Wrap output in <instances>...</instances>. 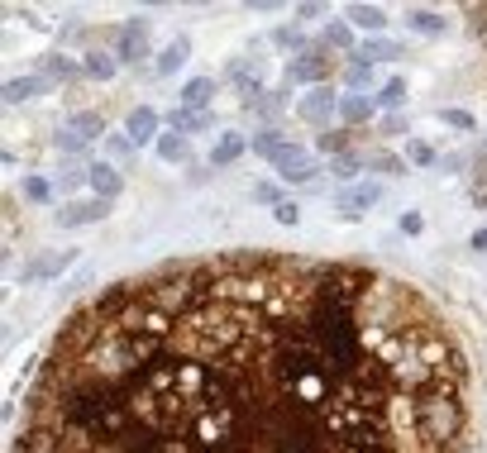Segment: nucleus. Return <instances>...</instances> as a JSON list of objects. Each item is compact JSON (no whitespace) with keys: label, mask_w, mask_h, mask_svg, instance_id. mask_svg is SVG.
I'll use <instances>...</instances> for the list:
<instances>
[{"label":"nucleus","mask_w":487,"mask_h":453,"mask_svg":"<svg viewBox=\"0 0 487 453\" xmlns=\"http://www.w3.org/2000/svg\"><path fill=\"white\" fill-rule=\"evenodd\" d=\"M407 158H397V153H378V158H368V172H388V177H407Z\"/></svg>","instance_id":"obj_34"},{"label":"nucleus","mask_w":487,"mask_h":453,"mask_svg":"<svg viewBox=\"0 0 487 453\" xmlns=\"http://www.w3.org/2000/svg\"><path fill=\"white\" fill-rule=\"evenodd\" d=\"M363 167H368V158H363L359 148H354V153H344V158H330V167H325V172H334L340 181H354V177L363 172Z\"/></svg>","instance_id":"obj_30"},{"label":"nucleus","mask_w":487,"mask_h":453,"mask_svg":"<svg viewBox=\"0 0 487 453\" xmlns=\"http://www.w3.org/2000/svg\"><path fill=\"white\" fill-rule=\"evenodd\" d=\"M344 87L354 91V96H363V87H368V62H349L344 67Z\"/></svg>","instance_id":"obj_38"},{"label":"nucleus","mask_w":487,"mask_h":453,"mask_svg":"<svg viewBox=\"0 0 487 453\" xmlns=\"http://www.w3.org/2000/svg\"><path fill=\"white\" fill-rule=\"evenodd\" d=\"M407 58V43H397V39H388V33H378V39H363L359 43V53H349V62H401Z\"/></svg>","instance_id":"obj_10"},{"label":"nucleus","mask_w":487,"mask_h":453,"mask_svg":"<svg viewBox=\"0 0 487 453\" xmlns=\"http://www.w3.org/2000/svg\"><path fill=\"white\" fill-rule=\"evenodd\" d=\"M373 96H354V91H344V100H340V120H344V129H359V125H368L373 120Z\"/></svg>","instance_id":"obj_16"},{"label":"nucleus","mask_w":487,"mask_h":453,"mask_svg":"<svg viewBox=\"0 0 487 453\" xmlns=\"http://www.w3.org/2000/svg\"><path fill=\"white\" fill-rule=\"evenodd\" d=\"M407 162H411V167H435V162H440V153H435V143L411 139V143H407Z\"/></svg>","instance_id":"obj_35"},{"label":"nucleus","mask_w":487,"mask_h":453,"mask_svg":"<svg viewBox=\"0 0 487 453\" xmlns=\"http://www.w3.org/2000/svg\"><path fill=\"white\" fill-rule=\"evenodd\" d=\"M48 87H53V81L43 72H24V77H10L5 87H0V100H5V106H29V100L48 96Z\"/></svg>","instance_id":"obj_8"},{"label":"nucleus","mask_w":487,"mask_h":453,"mask_svg":"<svg viewBox=\"0 0 487 453\" xmlns=\"http://www.w3.org/2000/svg\"><path fill=\"white\" fill-rule=\"evenodd\" d=\"M211 172H215V167L206 162V167H187V177L196 181V187H201V181H211Z\"/></svg>","instance_id":"obj_44"},{"label":"nucleus","mask_w":487,"mask_h":453,"mask_svg":"<svg viewBox=\"0 0 487 453\" xmlns=\"http://www.w3.org/2000/svg\"><path fill=\"white\" fill-rule=\"evenodd\" d=\"M115 200H100V196H72L58 206V225L62 229H81V225H100L110 215Z\"/></svg>","instance_id":"obj_4"},{"label":"nucleus","mask_w":487,"mask_h":453,"mask_svg":"<svg viewBox=\"0 0 487 453\" xmlns=\"http://www.w3.org/2000/svg\"><path fill=\"white\" fill-rule=\"evenodd\" d=\"M254 200H258V206H287V196H282V187H277V181H258V187H254Z\"/></svg>","instance_id":"obj_37"},{"label":"nucleus","mask_w":487,"mask_h":453,"mask_svg":"<svg viewBox=\"0 0 487 453\" xmlns=\"http://www.w3.org/2000/svg\"><path fill=\"white\" fill-rule=\"evenodd\" d=\"M163 115L154 110V106H134L129 110V120H125V134L134 139V148H144V143H158L163 139Z\"/></svg>","instance_id":"obj_9"},{"label":"nucleus","mask_w":487,"mask_h":453,"mask_svg":"<svg viewBox=\"0 0 487 453\" xmlns=\"http://www.w3.org/2000/svg\"><path fill=\"white\" fill-rule=\"evenodd\" d=\"M58 181H62L67 191H77V187H91V167H87V162H72V158H67V162L58 167Z\"/></svg>","instance_id":"obj_31"},{"label":"nucleus","mask_w":487,"mask_h":453,"mask_svg":"<svg viewBox=\"0 0 487 453\" xmlns=\"http://www.w3.org/2000/svg\"><path fill=\"white\" fill-rule=\"evenodd\" d=\"M421 229H426V220H421L416 210H407V215H401V234H421Z\"/></svg>","instance_id":"obj_43"},{"label":"nucleus","mask_w":487,"mask_h":453,"mask_svg":"<svg viewBox=\"0 0 487 453\" xmlns=\"http://www.w3.org/2000/svg\"><path fill=\"white\" fill-rule=\"evenodd\" d=\"M215 91H220V81H215V77H192L187 87L177 91V96H182V110H192V115H211Z\"/></svg>","instance_id":"obj_11"},{"label":"nucleus","mask_w":487,"mask_h":453,"mask_svg":"<svg viewBox=\"0 0 487 453\" xmlns=\"http://www.w3.org/2000/svg\"><path fill=\"white\" fill-rule=\"evenodd\" d=\"M378 134H382V139H401V134H407V115H382Z\"/></svg>","instance_id":"obj_40"},{"label":"nucleus","mask_w":487,"mask_h":453,"mask_svg":"<svg viewBox=\"0 0 487 453\" xmlns=\"http://www.w3.org/2000/svg\"><path fill=\"white\" fill-rule=\"evenodd\" d=\"M33 72H43L48 81H77V77H87V67H81L77 58H67V53H43Z\"/></svg>","instance_id":"obj_13"},{"label":"nucleus","mask_w":487,"mask_h":453,"mask_svg":"<svg viewBox=\"0 0 487 453\" xmlns=\"http://www.w3.org/2000/svg\"><path fill=\"white\" fill-rule=\"evenodd\" d=\"M81 67H87L91 81H110L115 67H120V58H115V48H91V53L81 58Z\"/></svg>","instance_id":"obj_24"},{"label":"nucleus","mask_w":487,"mask_h":453,"mask_svg":"<svg viewBox=\"0 0 487 453\" xmlns=\"http://www.w3.org/2000/svg\"><path fill=\"white\" fill-rule=\"evenodd\" d=\"M273 215H277V225H287V229H292V225H301V206H296V200H287V206H277Z\"/></svg>","instance_id":"obj_42"},{"label":"nucleus","mask_w":487,"mask_h":453,"mask_svg":"<svg viewBox=\"0 0 487 453\" xmlns=\"http://www.w3.org/2000/svg\"><path fill=\"white\" fill-rule=\"evenodd\" d=\"M187 58H192V39H187V33H177V39L158 53L154 77H173V72H182V62H187Z\"/></svg>","instance_id":"obj_15"},{"label":"nucleus","mask_w":487,"mask_h":453,"mask_svg":"<svg viewBox=\"0 0 487 453\" xmlns=\"http://www.w3.org/2000/svg\"><path fill=\"white\" fill-rule=\"evenodd\" d=\"M344 20H354L359 29H368V39H378L388 29V10L382 5H344Z\"/></svg>","instance_id":"obj_19"},{"label":"nucleus","mask_w":487,"mask_h":453,"mask_svg":"<svg viewBox=\"0 0 487 453\" xmlns=\"http://www.w3.org/2000/svg\"><path fill=\"white\" fill-rule=\"evenodd\" d=\"M468 248H478V254H487V229H478L473 239H468Z\"/></svg>","instance_id":"obj_45"},{"label":"nucleus","mask_w":487,"mask_h":453,"mask_svg":"<svg viewBox=\"0 0 487 453\" xmlns=\"http://www.w3.org/2000/svg\"><path fill=\"white\" fill-rule=\"evenodd\" d=\"M72 129L81 134V139H110V134H106V115H100V110H77Z\"/></svg>","instance_id":"obj_27"},{"label":"nucleus","mask_w":487,"mask_h":453,"mask_svg":"<svg viewBox=\"0 0 487 453\" xmlns=\"http://www.w3.org/2000/svg\"><path fill=\"white\" fill-rule=\"evenodd\" d=\"M106 148H110V158H120V162H129V158H134V139H129V134H110Z\"/></svg>","instance_id":"obj_39"},{"label":"nucleus","mask_w":487,"mask_h":453,"mask_svg":"<svg viewBox=\"0 0 487 453\" xmlns=\"http://www.w3.org/2000/svg\"><path fill=\"white\" fill-rule=\"evenodd\" d=\"M115 58H120V62H144V58H154V53H148V20H144V14H134V20L120 24Z\"/></svg>","instance_id":"obj_6"},{"label":"nucleus","mask_w":487,"mask_h":453,"mask_svg":"<svg viewBox=\"0 0 487 453\" xmlns=\"http://www.w3.org/2000/svg\"><path fill=\"white\" fill-rule=\"evenodd\" d=\"M440 125H445V129H459V134H473V129H478V120H473L468 110H459V106H445V110H440Z\"/></svg>","instance_id":"obj_32"},{"label":"nucleus","mask_w":487,"mask_h":453,"mask_svg":"<svg viewBox=\"0 0 487 453\" xmlns=\"http://www.w3.org/2000/svg\"><path fill=\"white\" fill-rule=\"evenodd\" d=\"M273 172L287 181V187H315V181H321V162H315L301 143H292L287 153L273 162Z\"/></svg>","instance_id":"obj_2"},{"label":"nucleus","mask_w":487,"mask_h":453,"mask_svg":"<svg viewBox=\"0 0 487 453\" xmlns=\"http://www.w3.org/2000/svg\"><path fill=\"white\" fill-rule=\"evenodd\" d=\"M77 258V248H62V254H48V258H33L29 267H24V282H33V277H39V282H48V277H58L62 273V267L67 263H72Z\"/></svg>","instance_id":"obj_21"},{"label":"nucleus","mask_w":487,"mask_h":453,"mask_svg":"<svg viewBox=\"0 0 487 453\" xmlns=\"http://www.w3.org/2000/svg\"><path fill=\"white\" fill-rule=\"evenodd\" d=\"M282 106H287V91H263V96L254 100V115H263V120H277Z\"/></svg>","instance_id":"obj_33"},{"label":"nucleus","mask_w":487,"mask_h":453,"mask_svg":"<svg viewBox=\"0 0 487 453\" xmlns=\"http://www.w3.org/2000/svg\"><path fill=\"white\" fill-rule=\"evenodd\" d=\"M292 14H296V24H301V29H306L311 20H321V14H325V5H321V0H311V5H296Z\"/></svg>","instance_id":"obj_41"},{"label":"nucleus","mask_w":487,"mask_h":453,"mask_svg":"<svg viewBox=\"0 0 487 453\" xmlns=\"http://www.w3.org/2000/svg\"><path fill=\"white\" fill-rule=\"evenodd\" d=\"M321 43L330 48V53H359V43H354V29H349V20H330L325 33H321Z\"/></svg>","instance_id":"obj_25"},{"label":"nucleus","mask_w":487,"mask_h":453,"mask_svg":"<svg viewBox=\"0 0 487 453\" xmlns=\"http://www.w3.org/2000/svg\"><path fill=\"white\" fill-rule=\"evenodd\" d=\"M330 77H334V58H330L325 43H311L301 58L287 62V81H306V91L311 87H330Z\"/></svg>","instance_id":"obj_1"},{"label":"nucleus","mask_w":487,"mask_h":453,"mask_svg":"<svg viewBox=\"0 0 487 453\" xmlns=\"http://www.w3.org/2000/svg\"><path fill=\"white\" fill-rule=\"evenodd\" d=\"M373 106L388 110V115H401V106H407V77H388L382 87L373 91Z\"/></svg>","instance_id":"obj_20"},{"label":"nucleus","mask_w":487,"mask_h":453,"mask_svg":"<svg viewBox=\"0 0 487 453\" xmlns=\"http://www.w3.org/2000/svg\"><path fill=\"white\" fill-rule=\"evenodd\" d=\"M154 153H158L163 162H187V167H192V139H187V134H173V129H167L163 139L154 143Z\"/></svg>","instance_id":"obj_22"},{"label":"nucleus","mask_w":487,"mask_h":453,"mask_svg":"<svg viewBox=\"0 0 487 453\" xmlns=\"http://www.w3.org/2000/svg\"><path fill=\"white\" fill-rule=\"evenodd\" d=\"M287 148H292V139H287V134H282L277 125H263L254 139H248V153H258V158H267V162H277L282 153H287Z\"/></svg>","instance_id":"obj_12"},{"label":"nucleus","mask_w":487,"mask_h":453,"mask_svg":"<svg viewBox=\"0 0 487 453\" xmlns=\"http://www.w3.org/2000/svg\"><path fill=\"white\" fill-rule=\"evenodd\" d=\"M340 100H344V96L334 91V87H311L306 96L296 100V115H301L306 125H315V129H321V125H330L334 115H340Z\"/></svg>","instance_id":"obj_5"},{"label":"nucleus","mask_w":487,"mask_h":453,"mask_svg":"<svg viewBox=\"0 0 487 453\" xmlns=\"http://www.w3.org/2000/svg\"><path fill=\"white\" fill-rule=\"evenodd\" d=\"M315 148H321L325 158H344V153H354V139H349L344 129H325V134H315Z\"/></svg>","instance_id":"obj_26"},{"label":"nucleus","mask_w":487,"mask_h":453,"mask_svg":"<svg viewBox=\"0 0 487 453\" xmlns=\"http://www.w3.org/2000/svg\"><path fill=\"white\" fill-rule=\"evenodd\" d=\"M53 143L62 148L67 158H72V153H87V143H91V139H81V134H77L72 125H67V129H58V139H53Z\"/></svg>","instance_id":"obj_36"},{"label":"nucleus","mask_w":487,"mask_h":453,"mask_svg":"<svg viewBox=\"0 0 487 453\" xmlns=\"http://www.w3.org/2000/svg\"><path fill=\"white\" fill-rule=\"evenodd\" d=\"M248 153V139L244 134H220V139H215V148H211V167H234Z\"/></svg>","instance_id":"obj_17"},{"label":"nucleus","mask_w":487,"mask_h":453,"mask_svg":"<svg viewBox=\"0 0 487 453\" xmlns=\"http://www.w3.org/2000/svg\"><path fill=\"white\" fill-rule=\"evenodd\" d=\"M407 29H411V33H421V39H440V33H445L449 24H445V14H440V10H430V5H411V10H407Z\"/></svg>","instance_id":"obj_14"},{"label":"nucleus","mask_w":487,"mask_h":453,"mask_svg":"<svg viewBox=\"0 0 487 453\" xmlns=\"http://www.w3.org/2000/svg\"><path fill=\"white\" fill-rule=\"evenodd\" d=\"M273 43L282 48V53H292V58H301V53H306V48H311V39H306V29H301V24H287V29H277V33H273Z\"/></svg>","instance_id":"obj_28"},{"label":"nucleus","mask_w":487,"mask_h":453,"mask_svg":"<svg viewBox=\"0 0 487 453\" xmlns=\"http://www.w3.org/2000/svg\"><path fill=\"white\" fill-rule=\"evenodd\" d=\"M91 191L100 200H115V196L125 191V177L115 172V162H91Z\"/></svg>","instance_id":"obj_18"},{"label":"nucleus","mask_w":487,"mask_h":453,"mask_svg":"<svg viewBox=\"0 0 487 453\" xmlns=\"http://www.w3.org/2000/svg\"><path fill=\"white\" fill-rule=\"evenodd\" d=\"M225 81L234 87V96H239V100H248V106H254V100L267 91L263 77H258V67L248 62V58H229V62H225Z\"/></svg>","instance_id":"obj_7"},{"label":"nucleus","mask_w":487,"mask_h":453,"mask_svg":"<svg viewBox=\"0 0 487 453\" xmlns=\"http://www.w3.org/2000/svg\"><path fill=\"white\" fill-rule=\"evenodd\" d=\"M378 200H382V187H378V181H359V187H349V191L334 196V220L359 225L363 215H368V206H378Z\"/></svg>","instance_id":"obj_3"},{"label":"nucleus","mask_w":487,"mask_h":453,"mask_svg":"<svg viewBox=\"0 0 487 453\" xmlns=\"http://www.w3.org/2000/svg\"><path fill=\"white\" fill-rule=\"evenodd\" d=\"M20 196L33 200V206H48V200H53V181L39 177V172H29V177L20 181Z\"/></svg>","instance_id":"obj_29"},{"label":"nucleus","mask_w":487,"mask_h":453,"mask_svg":"<svg viewBox=\"0 0 487 453\" xmlns=\"http://www.w3.org/2000/svg\"><path fill=\"white\" fill-rule=\"evenodd\" d=\"M215 125V115H192V110H173V115H167V129H173V134H187V139H196V134H206Z\"/></svg>","instance_id":"obj_23"}]
</instances>
